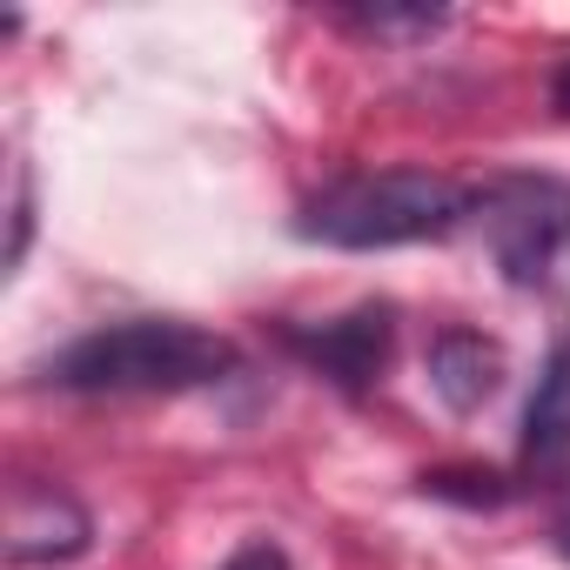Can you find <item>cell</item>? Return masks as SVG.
<instances>
[{"label": "cell", "instance_id": "cell-1", "mask_svg": "<svg viewBox=\"0 0 570 570\" xmlns=\"http://www.w3.org/2000/svg\"><path fill=\"white\" fill-rule=\"evenodd\" d=\"M235 370V343L175 316H135V323H108L81 343H68L48 363L55 390L75 396H181V390H208Z\"/></svg>", "mask_w": 570, "mask_h": 570}, {"label": "cell", "instance_id": "cell-2", "mask_svg": "<svg viewBox=\"0 0 570 570\" xmlns=\"http://www.w3.org/2000/svg\"><path fill=\"white\" fill-rule=\"evenodd\" d=\"M463 222H470V195L450 175L370 168V175H343L323 195H309L296 215V235L323 248H403V242H436Z\"/></svg>", "mask_w": 570, "mask_h": 570}, {"label": "cell", "instance_id": "cell-3", "mask_svg": "<svg viewBox=\"0 0 570 570\" xmlns=\"http://www.w3.org/2000/svg\"><path fill=\"white\" fill-rule=\"evenodd\" d=\"M470 222L517 289H537L570 242V188L550 175H503L483 195H470Z\"/></svg>", "mask_w": 570, "mask_h": 570}, {"label": "cell", "instance_id": "cell-4", "mask_svg": "<svg viewBox=\"0 0 570 570\" xmlns=\"http://www.w3.org/2000/svg\"><path fill=\"white\" fill-rule=\"evenodd\" d=\"M390 336H396V316H390L383 303H363V309H350V316H336V323H316V330H289L296 356L316 363V370H323L330 383H343V390H370V383L383 376Z\"/></svg>", "mask_w": 570, "mask_h": 570}, {"label": "cell", "instance_id": "cell-5", "mask_svg": "<svg viewBox=\"0 0 570 570\" xmlns=\"http://www.w3.org/2000/svg\"><path fill=\"white\" fill-rule=\"evenodd\" d=\"M8 550L14 563H68L88 550V510L48 483H21L8 510Z\"/></svg>", "mask_w": 570, "mask_h": 570}, {"label": "cell", "instance_id": "cell-6", "mask_svg": "<svg viewBox=\"0 0 570 570\" xmlns=\"http://www.w3.org/2000/svg\"><path fill=\"white\" fill-rule=\"evenodd\" d=\"M430 390L450 403V410H476L503 390V350L483 343L476 330H443L430 343Z\"/></svg>", "mask_w": 570, "mask_h": 570}, {"label": "cell", "instance_id": "cell-7", "mask_svg": "<svg viewBox=\"0 0 570 570\" xmlns=\"http://www.w3.org/2000/svg\"><path fill=\"white\" fill-rule=\"evenodd\" d=\"M523 463L530 470H563L570 463V336L550 350L530 410H523Z\"/></svg>", "mask_w": 570, "mask_h": 570}, {"label": "cell", "instance_id": "cell-8", "mask_svg": "<svg viewBox=\"0 0 570 570\" xmlns=\"http://www.w3.org/2000/svg\"><path fill=\"white\" fill-rule=\"evenodd\" d=\"M550 543H557V557L570 563V497L557 503V517H550Z\"/></svg>", "mask_w": 570, "mask_h": 570}, {"label": "cell", "instance_id": "cell-9", "mask_svg": "<svg viewBox=\"0 0 570 570\" xmlns=\"http://www.w3.org/2000/svg\"><path fill=\"white\" fill-rule=\"evenodd\" d=\"M550 101H557V115H570V61L557 68V81H550Z\"/></svg>", "mask_w": 570, "mask_h": 570}]
</instances>
